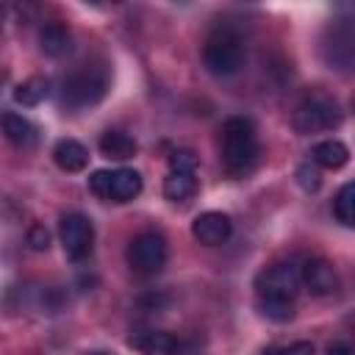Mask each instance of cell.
<instances>
[{
    "label": "cell",
    "mask_w": 355,
    "mask_h": 355,
    "mask_svg": "<svg viewBox=\"0 0 355 355\" xmlns=\"http://www.w3.org/2000/svg\"><path fill=\"white\" fill-rule=\"evenodd\" d=\"M194 191H197L194 172H169L164 180V197L172 202H186L189 197H194Z\"/></svg>",
    "instance_id": "obj_18"
},
{
    "label": "cell",
    "mask_w": 355,
    "mask_h": 355,
    "mask_svg": "<svg viewBox=\"0 0 355 355\" xmlns=\"http://www.w3.org/2000/svg\"><path fill=\"white\" fill-rule=\"evenodd\" d=\"M324 355H355V349H352L349 344H344V341H333Z\"/></svg>",
    "instance_id": "obj_27"
},
{
    "label": "cell",
    "mask_w": 355,
    "mask_h": 355,
    "mask_svg": "<svg viewBox=\"0 0 355 355\" xmlns=\"http://www.w3.org/2000/svg\"><path fill=\"white\" fill-rule=\"evenodd\" d=\"M141 191V175L136 169H114L111 172V189H108V200L111 202H130L133 197H139Z\"/></svg>",
    "instance_id": "obj_13"
},
{
    "label": "cell",
    "mask_w": 355,
    "mask_h": 355,
    "mask_svg": "<svg viewBox=\"0 0 355 355\" xmlns=\"http://www.w3.org/2000/svg\"><path fill=\"white\" fill-rule=\"evenodd\" d=\"M258 311H261V316H266L269 322H288V319L294 316V302L261 300V297H258Z\"/></svg>",
    "instance_id": "obj_21"
},
{
    "label": "cell",
    "mask_w": 355,
    "mask_h": 355,
    "mask_svg": "<svg viewBox=\"0 0 355 355\" xmlns=\"http://www.w3.org/2000/svg\"><path fill=\"white\" fill-rule=\"evenodd\" d=\"M3 133L19 150H28V147L36 144V128L25 116H19V114H11V111L3 114Z\"/></svg>",
    "instance_id": "obj_17"
},
{
    "label": "cell",
    "mask_w": 355,
    "mask_h": 355,
    "mask_svg": "<svg viewBox=\"0 0 355 355\" xmlns=\"http://www.w3.org/2000/svg\"><path fill=\"white\" fill-rule=\"evenodd\" d=\"M311 161H313L319 169H341V166L349 161V150H347L344 141L327 139V141H319V144L311 150Z\"/></svg>",
    "instance_id": "obj_15"
},
{
    "label": "cell",
    "mask_w": 355,
    "mask_h": 355,
    "mask_svg": "<svg viewBox=\"0 0 355 355\" xmlns=\"http://www.w3.org/2000/svg\"><path fill=\"white\" fill-rule=\"evenodd\" d=\"M53 161L64 172H80L89 164V150L80 141H75V139H61L53 147Z\"/></svg>",
    "instance_id": "obj_12"
},
{
    "label": "cell",
    "mask_w": 355,
    "mask_h": 355,
    "mask_svg": "<svg viewBox=\"0 0 355 355\" xmlns=\"http://www.w3.org/2000/svg\"><path fill=\"white\" fill-rule=\"evenodd\" d=\"M83 355H114V352H105V349H92V352H83Z\"/></svg>",
    "instance_id": "obj_28"
},
{
    "label": "cell",
    "mask_w": 355,
    "mask_h": 355,
    "mask_svg": "<svg viewBox=\"0 0 355 355\" xmlns=\"http://www.w3.org/2000/svg\"><path fill=\"white\" fill-rule=\"evenodd\" d=\"M89 189H92L97 197L108 200V189H111V172H108V169H97V172L89 178Z\"/></svg>",
    "instance_id": "obj_26"
},
{
    "label": "cell",
    "mask_w": 355,
    "mask_h": 355,
    "mask_svg": "<svg viewBox=\"0 0 355 355\" xmlns=\"http://www.w3.org/2000/svg\"><path fill=\"white\" fill-rule=\"evenodd\" d=\"M261 355H313V344L311 341H294L286 347H269Z\"/></svg>",
    "instance_id": "obj_25"
},
{
    "label": "cell",
    "mask_w": 355,
    "mask_h": 355,
    "mask_svg": "<svg viewBox=\"0 0 355 355\" xmlns=\"http://www.w3.org/2000/svg\"><path fill=\"white\" fill-rule=\"evenodd\" d=\"M58 239H61V247H64L67 258L83 261L92 252L94 227L83 214H64L61 222H58Z\"/></svg>",
    "instance_id": "obj_7"
},
{
    "label": "cell",
    "mask_w": 355,
    "mask_h": 355,
    "mask_svg": "<svg viewBox=\"0 0 355 355\" xmlns=\"http://www.w3.org/2000/svg\"><path fill=\"white\" fill-rule=\"evenodd\" d=\"M338 122H341L338 103L324 92H311L308 97H302L300 105L294 108V116H291L294 130L302 133V136L319 133V130H330Z\"/></svg>",
    "instance_id": "obj_4"
},
{
    "label": "cell",
    "mask_w": 355,
    "mask_h": 355,
    "mask_svg": "<svg viewBox=\"0 0 355 355\" xmlns=\"http://www.w3.org/2000/svg\"><path fill=\"white\" fill-rule=\"evenodd\" d=\"M300 286H302V275L294 263H272L255 277V294L261 300L294 302V297L300 294Z\"/></svg>",
    "instance_id": "obj_5"
},
{
    "label": "cell",
    "mask_w": 355,
    "mask_h": 355,
    "mask_svg": "<svg viewBox=\"0 0 355 355\" xmlns=\"http://www.w3.org/2000/svg\"><path fill=\"white\" fill-rule=\"evenodd\" d=\"M319 53L330 69L355 67V17H336L327 22Z\"/></svg>",
    "instance_id": "obj_3"
},
{
    "label": "cell",
    "mask_w": 355,
    "mask_h": 355,
    "mask_svg": "<svg viewBox=\"0 0 355 355\" xmlns=\"http://www.w3.org/2000/svg\"><path fill=\"white\" fill-rule=\"evenodd\" d=\"M297 183L305 189V191H316L322 186V178H319V166L313 161L308 164H300L297 166Z\"/></svg>",
    "instance_id": "obj_22"
},
{
    "label": "cell",
    "mask_w": 355,
    "mask_h": 355,
    "mask_svg": "<svg viewBox=\"0 0 355 355\" xmlns=\"http://www.w3.org/2000/svg\"><path fill=\"white\" fill-rule=\"evenodd\" d=\"M333 214L344 227H355V180L344 183L333 200Z\"/></svg>",
    "instance_id": "obj_20"
},
{
    "label": "cell",
    "mask_w": 355,
    "mask_h": 355,
    "mask_svg": "<svg viewBox=\"0 0 355 355\" xmlns=\"http://www.w3.org/2000/svg\"><path fill=\"white\" fill-rule=\"evenodd\" d=\"M25 241H28V247H31V250L44 252V250L50 247V233H47V227H44V225H31V227H28Z\"/></svg>",
    "instance_id": "obj_24"
},
{
    "label": "cell",
    "mask_w": 355,
    "mask_h": 355,
    "mask_svg": "<svg viewBox=\"0 0 355 355\" xmlns=\"http://www.w3.org/2000/svg\"><path fill=\"white\" fill-rule=\"evenodd\" d=\"M202 64H205V69L211 75H219V78L236 75L241 69V64H244L241 36L227 25L211 31V36L202 44Z\"/></svg>",
    "instance_id": "obj_2"
},
{
    "label": "cell",
    "mask_w": 355,
    "mask_h": 355,
    "mask_svg": "<svg viewBox=\"0 0 355 355\" xmlns=\"http://www.w3.org/2000/svg\"><path fill=\"white\" fill-rule=\"evenodd\" d=\"M230 230H233V222L222 211H205V214L194 216V222H191V236L205 247L225 244L230 239Z\"/></svg>",
    "instance_id": "obj_9"
},
{
    "label": "cell",
    "mask_w": 355,
    "mask_h": 355,
    "mask_svg": "<svg viewBox=\"0 0 355 355\" xmlns=\"http://www.w3.org/2000/svg\"><path fill=\"white\" fill-rule=\"evenodd\" d=\"M105 94V75L97 69H78L64 80V100L69 105H94Z\"/></svg>",
    "instance_id": "obj_8"
},
{
    "label": "cell",
    "mask_w": 355,
    "mask_h": 355,
    "mask_svg": "<svg viewBox=\"0 0 355 355\" xmlns=\"http://www.w3.org/2000/svg\"><path fill=\"white\" fill-rule=\"evenodd\" d=\"M39 47H42L44 55L61 58V55H67V53L72 50V33H69L61 22H50V25H44L42 33H39Z\"/></svg>",
    "instance_id": "obj_14"
},
{
    "label": "cell",
    "mask_w": 355,
    "mask_h": 355,
    "mask_svg": "<svg viewBox=\"0 0 355 355\" xmlns=\"http://www.w3.org/2000/svg\"><path fill=\"white\" fill-rule=\"evenodd\" d=\"M128 344L141 352V355H178L180 352V344L175 336L164 333V330H141V333H133L128 338Z\"/></svg>",
    "instance_id": "obj_11"
},
{
    "label": "cell",
    "mask_w": 355,
    "mask_h": 355,
    "mask_svg": "<svg viewBox=\"0 0 355 355\" xmlns=\"http://www.w3.org/2000/svg\"><path fill=\"white\" fill-rule=\"evenodd\" d=\"M222 164L230 175H247L258 164V136L250 119L230 116L222 125Z\"/></svg>",
    "instance_id": "obj_1"
},
{
    "label": "cell",
    "mask_w": 355,
    "mask_h": 355,
    "mask_svg": "<svg viewBox=\"0 0 355 355\" xmlns=\"http://www.w3.org/2000/svg\"><path fill=\"white\" fill-rule=\"evenodd\" d=\"M47 94H50V80L42 78V75H33V78L22 80V83L14 89V100H17L19 105H39Z\"/></svg>",
    "instance_id": "obj_19"
},
{
    "label": "cell",
    "mask_w": 355,
    "mask_h": 355,
    "mask_svg": "<svg viewBox=\"0 0 355 355\" xmlns=\"http://www.w3.org/2000/svg\"><path fill=\"white\" fill-rule=\"evenodd\" d=\"M136 150H139L136 139L128 136V133H122V130H105V133L100 136V153H103L105 158L128 161V158L136 155Z\"/></svg>",
    "instance_id": "obj_16"
},
{
    "label": "cell",
    "mask_w": 355,
    "mask_h": 355,
    "mask_svg": "<svg viewBox=\"0 0 355 355\" xmlns=\"http://www.w3.org/2000/svg\"><path fill=\"white\" fill-rule=\"evenodd\" d=\"M300 275H302V286L313 294V297H327L336 291L338 286V275H336V266L324 258H311L300 266Z\"/></svg>",
    "instance_id": "obj_10"
},
{
    "label": "cell",
    "mask_w": 355,
    "mask_h": 355,
    "mask_svg": "<svg viewBox=\"0 0 355 355\" xmlns=\"http://www.w3.org/2000/svg\"><path fill=\"white\" fill-rule=\"evenodd\" d=\"M166 263V241L164 236L147 230V233H139L133 236V241L128 244V266L136 272V275H155L161 272Z\"/></svg>",
    "instance_id": "obj_6"
},
{
    "label": "cell",
    "mask_w": 355,
    "mask_h": 355,
    "mask_svg": "<svg viewBox=\"0 0 355 355\" xmlns=\"http://www.w3.org/2000/svg\"><path fill=\"white\" fill-rule=\"evenodd\" d=\"M169 166H172V172H194L197 169V155L191 150H175L169 155Z\"/></svg>",
    "instance_id": "obj_23"
}]
</instances>
